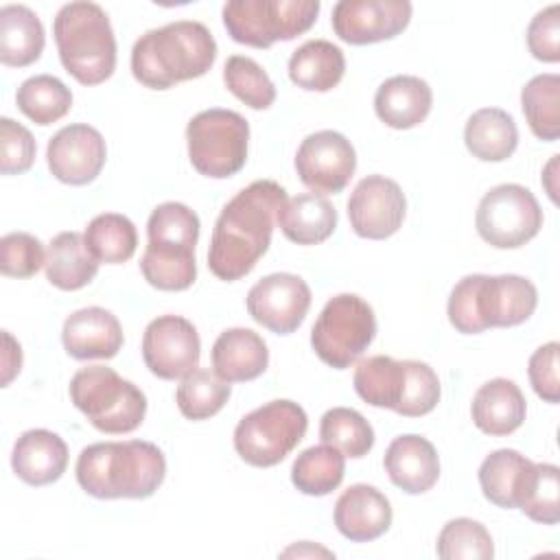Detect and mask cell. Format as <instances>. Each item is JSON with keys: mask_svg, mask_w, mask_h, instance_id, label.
<instances>
[{"mask_svg": "<svg viewBox=\"0 0 560 560\" xmlns=\"http://www.w3.org/2000/svg\"><path fill=\"white\" fill-rule=\"evenodd\" d=\"M188 160L192 168L212 179L236 175L247 162L249 125L232 109H203L186 127Z\"/></svg>", "mask_w": 560, "mask_h": 560, "instance_id": "9", "label": "cell"}, {"mask_svg": "<svg viewBox=\"0 0 560 560\" xmlns=\"http://www.w3.org/2000/svg\"><path fill=\"white\" fill-rule=\"evenodd\" d=\"M293 553H298V556H315V553H322V556H332L330 551H326V549H319V547H308V549H302V547H291V549H287L282 556H293Z\"/></svg>", "mask_w": 560, "mask_h": 560, "instance_id": "48", "label": "cell"}, {"mask_svg": "<svg viewBox=\"0 0 560 560\" xmlns=\"http://www.w3.org/2000/svg\"><path fill=\"white\" fill-rule=\"evenodd\" d=\"M407 199L402 188L385 175L363 177L348 199V219L361 238L383 241L396 234L405 221Z\"/></svg>", "mask_w": 560, "mask_h": 560, "instance_id": "16", "label": "cell"}, {"mask_svg": "<svg viewBox=\"0 0 560 560\" xmlns=\"http://www.w3.org/2000/svg\"><path fill=\"white\" fill-rule=\"evenodd\" d=\"M538 304L532 280L503 273L462 278L448 295V322L457 332L477 335L486 328H510L527 322Z\"/></svg>", "mask_w": 560, "mask_h": 560, "instance_id": "4", "label": "cell"}, {"mask_svg": "<svg viewBox=\"0 0 560 560\" xmlns=\"http://www.w3.org/2000/svg\"><path fill=\"white\" fill-rule=\"evenodd\" d=\"M276 223L291 243L317 245L335 232L337 210L324 195L304 192L282 203Z\"/></svg>", "mask_w": 560, "mask_h": 560, "instance_id": "27", "label": "cell"}, {"mask_svg": "<svg viewBox=\"0 0 560 560\" xmlns=\"http://www.w3.org/2000/svg\"><path fill=\"white\" fill-rule=\"evenodd\" d=\"M383 466L392 483L407 494H422L440 479V457L435 446L416 433L392 440L385 451Z\"/></svg>", "mask_w": 560, "mask_h": 560, "instance_id": "21", "label": "cell"}, {"mask_svg": "<svg viewBox=\"0 0 560 560\" xmlns=\"http://www.w3.org/2000/svg\"><path fill=\"white\" fill-rule=\"evenodd\" d=\"M311 308V289L295 273L260 278L247 293V313L254 322L278 335L300 328Z\"/></svg>", "mask_w": 560, "mask_h": 560, "instance_id": "17", "label": "cell"}, {"mask_svg": "<svg viewBox=\"0 0 560 560\" xmlns=\"http://www.w3.org/2000/svg\"><path fill=\"white\" fill-rule=\"evenodd\" d=\"M35 138L33 133L11 120L0 118V173L2 175H20L33 166L35 160Z\"/></svg>", "mask_w": 560, "mask_h": 560, "instance_id": "44", "label": "cell"}, {"mask_svg": "<svg viewBox=\"0 0 560 560\" xmlns=\"http://www.w3.org/2000/svg\"><path fill=\"white\" fill-rule=\"evenodd\" d=\"M61 66L81 85H98L116 70V37L96 2H68L52 22Z\"/></svg>", "mask_w": 560, "mask_h": 560, "instance_id": "5", "label": "cell"}, {"mask_svg": "<svg viewBox=\"0 0 560 560\" xmlns=\"http://www.w3.org/2000/svg\"><path fill=\"white\" fill-rule=\"evenodd\" d=\"M376 335L372 306L354 295L339 293L326 302L311 330L315 354L335 370H346L359 361Z\"/></svg>", "mask_w": 560, "mask_h": 560, "instance_id": "10", "label": "cell"}, {"mask_svg": "<svg viewBox=\"0 0 560 560\" xmlns=\"http://www.w3.org/2000/svg\"><path fill=\"white\" fill-rule=\"evenodd\" d=\"M4 339V352H2V387H7L11 383V378L20 372L22 368V348L20 343L4 330L2 332Z\"/></svg>", "mask_w": 560, "mask_h": 560, "instance_id": "47", "label": "cell"}, {"mask_svg": "<svg viewBox=\"0 0 560 560\" xmlns=\"http://www.w3.org/2000/svg\"><path fill=\"white\" fill-rule=\"evenodd\" d=\"M68 466L66 442L48 429L24 431L11 453V468L28 486H48L57 481Z\"/></svg>", "mask_w": 560, "mask_h": 560, "instance_id": "22", "label": "cell"}, {"mask_svg": "<svg viewBox=\"0 0 560 560\" xmlns=\"http://www.w3.org/2000/svg\"><path fill=\"white\" fill-rule=\"evenodd\" d=\"M199 354L201 341L197 328L182 315H160L144 328L142 359L158 378H184L197 370Z\"/></svg>", "mask_w": 560, "mask_h": 560, "instance_id": "14", "label": "cell"}, {"mask_svg": "<svg viewBox=\"0 0 560 560\" xmlns=\"http://www.w3.org/2000/svg\"><path fill=\"white\" fill-rule=\"evenodd\" d=\"M70 400L88 422L109 435L136 431L147 413V396L107 365L81 368L70 381Z\"/></svg>", "mask_w": 560, "mask_h": 560, "instance_id": "7", "label": "cell"}, {"mask_svg": "<svg viewBox=\"0 0 560 560\" xmlns=\"http://www.w3.org/2000/svg\"><path fill=\"white\" fill-rule=\"evenodd\" d=\"M46 265L42 241L28 232H9L0 238V271L9 278H31Z\"/></svg>", "mask_w": 560, "mask_h": 560, "instance_id": "43", "label": "cell"}, {"mask_svg": "<svg viewBox=\"0 0 560 560\" xmlns=\"http://www.w3.org/2000/svg\"><path fill=\"white\" fill-rule=\"evenodd\" d=\"M335 525L352 542H370L392 525L389 499L368 483H354L335 503Z\"/></svg>", "mask_w": 560, "mask_h": 560, "instance_id": "20", "label": "cell"}, {"mask_svg": "<svg viewBox=\"0 0 560 560\" xmlns=\"http://www.w3.org/2000/svg\"><path fill=\"white\" fill-rule=\"evenodd\" d=\"M217 59V42L206 24L177 20L147 31L131 48V72L151 90L203 77Z\"/></svg>", "mask_w": 560, "mask_h": 560, "instance_id": "3", "label": "cell"}, {"mask_svg": "<svg viewBox=\"0 0 560 560\" xmlns=\"http://www.w3.org/2000/svg\"><path fill=\"white\" fill-rule=\"evenodd\" d=\"M46 44L44 26L35 11L24 4L0 9V61L11 68H24L42 57Z\"/></svg>", "mask_w": 560, "mask_h": 560, "instance_id": "28", "label": "cell"}, {"mask_svg": "<svg viewBox=\"0 0 560 560\" xmlns=\"http://www.w3.org/2000/svg\"><path fill=\"white\" fill-rule=\"evenodd\" d=\"M475 225L488 245L516 249L540 232L542 210L529 188L521 184H499L481 197Z\"/></svg>", "mask_w": 560, "mask_h": 560, "instance_id": "12", "label": "cell"}, {"mask_svg": "<svg viewBox=\"0 0 560 560\" xmlns=\"http://www.w3.org/2000/svg\"><path fill=\"white\" fill-rule=\"evenodd\" d=\"M15 103L26 118L46 127L61 120L70 112L72 92L52 74H35L18 88Z\"/></svg>", "mask_w": 560, "mask_h": 560, "instance_id": "36", "label": "cell"}, {"mask_svg": "<svg viewBox=\"0 0 560 560\" xmlns=\"http://www.w3.org/2000/svg\"><path fill=\"white\" fill-rule=\"evenodd\" d=\"M107 147L98 129L74 122L61 127L46 147L50 173L70 186H85L98 177L105 166Z\"/></svg>", "mask_w": 560, "mask_h": 560, "instance_id": "18", "label": "cell"}, {"mask_svg": "<svg viewBox=\"0 0 560 560\" xmlns=\"http://www.w3.org/2000/svg\"><path fill=\"white\" fill-rule=\"evenodd\" d=\"M470 413L479 431L488 435H510L523 424L527 405L514 381L492 378L477 389Z\"/></svg>", "mask_w": 560, "mask_h": 560, "instance_id": "26", "label": "cell"}, {"mask_svg": "<svg viewBox=\"0 0 560 560\" xmlns=\"http://www.w3.org/2000/svg\"><path fill=\"white\" fill-rule=\"evenodd\" d=\"M98 265L79 232H59L48 243L46 280L61 291H77L90 284Z\"/></svg>", "mask_w": 560, "mask_h": 560, "instance_id": "29", "label": "cell"}, {"mask_svg": "<svg viewBox=\"0 0 560 560\" xmlns=\"http://www.w3.org/2000/svg\"><path fill=\"white\" fill-rule=\"evenodd\" d=\"M521 107L532 133L553 142L560 136V77L536 74L521 90Z\"/></svg>", "mask_w": 560, "mask_h": 560, "instance_id": "35", "label": "cell"}, {"mask_svg": "<svg viewBox=\"0 0 560 560\" xmlns=\"http://www.w3.org/2000/svg\"><path fill=\"white\" fill-rule=\"evenodd\" d=\"M230 394V383H225L210 370L197 368L182 378L175 392V400L184 418L206 420L225 407Z\"/></svg>", "mask_w": 560, "mask_h": 560, "instance_id": "37", "label": "cell"}, {"mask_svg": "<svg viewBox=\"0 0 560 560\" xmlns=\"http://www.w3.org/2000/svg\"><path fill=\"white\" fill-rule=\"evenodd\" d=\"M149 243H166L179 247H197L199 241V217L195 210L179 201L160 203L147 221Z\"/></svg>", "mask_w": 560, "mask_h": 560, "instance_id": "41", "label": "cell"}, {"mask_svg": "<svg viewBox=\"0 0 560 560\" xmlns=\"http://www.w3.org/2000/svg\"><path fill=\"white\" fill-rule=\"evenodd\" d=\"M269 365V350L262 337L249 328H228L212 346V368L225 383L258 378Z\"/></svg>", "mask_w": 560, "mask_h": 560, "instance_id": "25", "label": "cell"}, {"mask_svg": "<svg viewBox=\"0 0 560 560\" xmlns=\"http://www.w3.org/2000/svg\"><path fill=\"white\" fill-rule=\"evenodd\" d=\"M466 149L481 162H503L518 147L514 118L499 107L477 109L464 127Z\"/></svg>", "mask_w": 560, "mask_h": 560, "instance_id": "31", "label": "cell"}, {"mask_svg": "<svg viewBox=\"0 0 560 560\" xmlns=\"http://www.w3.org/2000/svg\"><path fill=\"white\" fill-rule=\"evenodd\" d=\"M534 462L514 448L492 451L479 466L483 497L505 510L521 508L534 479Z\"/></svg>", "mask_w": 560, "mask_h": 560, "instance_id": "24", "label": "cell"}, {"mask_svg": "<svg viewBox=\"0 0 560 560\" xmlns=\"http://www.w3.org/2000/svg\"><path fill=\"white\" fill-rule=\"evenodd\" d=\"M527 48L545 63L560 61V7L551 4L538 11L527 26Z\"/></svg>", "mask_w": 560, "mask_h": 560, "instance_id": "45", "label": "cell"}, {"mask_svg": "<svg viewBox=\"0 0 560 560\" xmlns=\"http://www.w3.org/2000/svg\"><path fill=\"white\" fill-rule=\"evenodd\" d=\"M61 341L72 359H112L122 348V328L112 311L88 306L66 317Z\"/></svg>", "mask_w": 560, "mask_h": 560, "instance_id": "19", "label": "cell"}, {"mask_svg": "<svg viewBox=\"0 0 560 560\" xmlns=\"http://www.w3.org/2000/svg\"><path fill=\"white\" fill-rule=\"evenodd\" d=\"M438 556L442 560H490L494 556L492 536L479 521L453 518L438 536Z\"/></svg>", "mask_w": 560, "mask_h": 560, "instance_id": "40", "label": "cell"}, {"mask_svg": "<svg viewBox=\"0 0 560 560\" xmlns=\"http://www.w3.org/2000/svg\"><path fill=\"white\" fill-rule=\"evenodd\" d=\"M140 271L144 280L160 291H184L197 278L195 249L166 243H147L140 258Z\"/></svg>", "mask_w": 560, "mask_h": 560, "instance_id": "32", "label": "cell"}, {"mask_svg": "<svg viewBox=\"0 0 560 560\" xmlns=\"http://www.w3.org/2000/svg\"><path fill=\"white\" fill-rule=\"evenodd\" d=\"M83 241L98 262L120 265L136 254L138 232L125 214L105 212L88 223Z\"/></svg>", "mask_w": 560, "mask_h": 560, "instance_id": "34", "label": "cell"}, {"mask_svg": "<svg viewBox=\"0 0 560 560\" xmlns=\"http://www.w3.org/2000/svg\"><path fill=\"white\" fill-rule=\"evenodd\" d=\"M558 341H549L534 350L527 365V376L534 392L545 400L556 405L560 400V374H558Z\"/></svg>", "mask_w": 560, "mask_h": 560, "instance_id": "46", "label": "cell"}, {"mask_svg": "<svg viewBox=\"0 0 560 560\" xmlns=\"http://www.w3.org/2000/svg\"><path fill=\"white\" fill-rule=\"evenodd\" d=\"M409 0H339L332 7L335 35L352 46H365L400 35L411 20Z\"/></svg>", "mask_w": 560, "mask_h": 560, "instance_id": "15", "label": "cell"}, {"mask_svg": "<svg viewBox=\"0 0 560 560\" xmlns=\"http://www.w3.org/2000/svg\"><path fill=\"white\" fill-rule=\"evenodd\" d=\"M319 15V0H230L223 26L236 44L269 48L306 33Z\"/></svg>", "mask_w": 560, "mask_h": 560, "instance_id": "8", "label": "cell"}, {"mask_svg": "<svg viewBox=\"0 0 560 560\" xmlns=\"http://www.w3.org/2000/svg\"><path fill=\"white\" fill-rule=\"evenodd\" d=\"M346 475V455L330 446L317 444L302 451L291 466L293 486L308 497H324L337 490Z\"/></svg>", "mask_w": 560, "mask_h": 560, "instance_id": "33", "label": "cell"}, {"mask_svg": "<svg viewBox=\"0 0 560 560\" xmlns=\"http://www.w3.org/2000/svg\"><path fill=\"white\" fill-rule=\"evenodd\" d=\"M319 438L352 459L368 455L374 446L372 424L350 407L328 409L319 422Z\"/></svg>", "mask_w": 560, "mask_h": 560, "instance_id": "38", "label": "cell"}, {"mask_svg": "<svg viewBox=\"0 0 560 560\" xmlns=\"http://www.w3.org/2000/svg\"><path fill=\"white\" fill-rule=\"evenodd\" d=\"M354 392L372 407L392 409L405 418H420L440 402V378L429 363L385 354L361 359L354 368Z\"/></svg>", "mask_w": 560, "mask_h": 560, "instance_id": "6", "label": "cell"}, {"mask_svg": "<svg viewBox=\"0 0 560 560\" xmlns=\"http://www.w3.org/2000/svg\"><path fill=\"white\" fill-rule=\"evenodd\" d=\"M225 88L252 109H267L276 101V85L252 57L232 55L223 66Z\"/></svg>", "mask_w": 560, "mask_h": 560, "instance_id": "39", "label": "cell"}, {"mask_svg": "<svg viewBox=\"0 0 560 560\" xmlns=\"http://www.w3.org/2000/svg\"><path fill=\"white\" fill-rule=\"evenodd\" d=\"M306 411L293 400H271L249 411L234 429L238 457L258 468L280 464L304 438Z\"/></svg>", "mask_w": 560, "mask_h": 560, "instance_id": "11", "label": "cell"}, {"mask_svg": "<svg viewBox=\"0 0 560 560\" xmlns=\"http://www.w3.org/2000/svg\"><path fill=\"white\" fill-rule=\"evenodd\" d=\"M346 72V57L328 39H308L289 59L291 81L308 92H328L339 85Z\"/></svg>", "mask_w": 560, "mask_h": 560, "instance_id": "30", "label": "cell"}, {"mask_svg": "<svg viewBox=\"0 0 560 560\" xmlns=\"http://www.w3.org/2000/svg\"><path fill=\"white\" fill-rule=\"evenodd\" d=\"M433 92L429 83L413 74L385 79L374 94L376 116L392 129H411L429 116Z\"/></svg>", "mask_w": 560, "mask_h": 560, "instance_id": "23", "label": "cell"}, {"mask_svg": "<svg viewBox=\"0 0 560 560\" xmlns=\"http://www.w3.org/2000/svg\"><path fill=\"white\" fill-rule=\"evenodd\" d=\"M532 521L556 525L560 521V470L553 464H536L534 479L521 503Z\"/></svg>", "mask_w": 560, "mask_h": 560, "instance_id": "42", "label": "cell"}, {"mask_svg": "<svg viewBox=\"0 0 560 560\" xmlns=\"http://www.w3.org/2000/svg\"><path fill=\"white\" fill-rule=\"evenodd\" d=\"M74 472L90 497L147 499L162 486L166 459L153 442H96L79 453Z\"/></svg>", "mask_w": 560, "mask_h": 560, "instance_id": "2", "label": "cell"}, {"mask_svg": "<svg viewBox=\"0 0 560 560\" xmlns=\"http://www.w3.org/2000/svg\"><path fill=\"white\" fill-rule=\"evenodd\" d=\"M357 168L352 142L332 129H322L302 140L295 153V173L315 195L341 192Z\"/></svg>", "mask_w": 560, "mask_h": 560, "instance_id": "13", "label": "cell"}, {"mask_svg": "<svg viewBox=\"0 0 560 560\" xmlns=\"http://www.w3.org/2000/svg\"><path fill=\"white\" fill-rule=\"evenodd\" d=\"M287 190L273 179H256L221 210L208 249L210 271L225 282L247 276L271 245L278 210Z\"/></svg>", "mask_w": 560, "mask_h": 560, "instance_id": "1", "label": "cell"}]
</instances>
